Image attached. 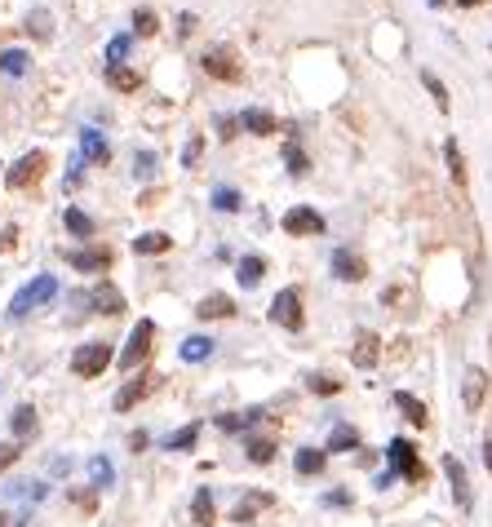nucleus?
<instances>
[{"label": "nucleus", "instance_id": "obj_1", "mask_svg": "<svg viewBox=\"0 0 492 527\" xmlns=\"http://www.w3.org/2000/svg\"><path fill=\"white\" fill-rule=\"evenodd\" d=\"M54 293H58V279L54 275H40V279H32L27 288H18V293H14V302H9V315L23 319L27 310H36L40 302H49Z\"/></svg>", "mask_w": 492, "mask_h": 527}, {"label": "nucleus", "instance_id": "obj_2", "mask_svg": "<svg viewBox=\"0 0 492 527\" xmlns=\"http://www.w3.org/2000/svg\"><path fill=\"white\" fill-rule=\"evenodd\" d=\"M386 474H404V479H426V470H422V461H417V452H413V443L408 439H391V448H386Z\"/></svg>", "mask_w": 492, "mask_h": 527}, {"label": "nucleus", "instance_id": "obj_3", "mask_svg": "<svg viewBox=\"0 0 492 527\" xmlns=\"http://www.w3.org/2000/svg\"><path fill=\"white\" fill-rule=\"evenodd\" d=\"M107 364H111L107 341H89V346H80L76 355H71V372H76V377H102Z\"/></svg>", "mask_w": 492, "mask_h": 527}, {"label": "nucleus", "instance_id": "obj_4", "mask_svg": "<svg viewBox=\"0 0 492 527\" xmlns=\"http://www.w3.org/2000/svg\"><path fill=\"white\" fill-rule=\"evenodd\" d=\"M151 337H156V324H151V319H138V328L129 333V346L120 350V368L125 372L138 368L142 359H147V350H151Z\"/></svg>", "mask_w": 492, "mask_h": 527}, {"label": "nucleus", "instance_id": "obj_5", "mask_svg": "<svg viewBox=\"0 0 492 527\" xmlns=\"http://www.w3.org/2000/svg\"><path fill=\"white\" fill-rule=\"evenodd\" d=\"M271 319L280 328H289V333H297V328H302V293H297V288H284V293H275Z\"/></svg>", "mask_w": 492, "mask_h": 527}, {"label": "nucleus", "instance_id": "obj_6", "mask_svg": "<svg viewBox=\"0 0 492 527\" xmlns=\"http://www.w3.org/2000/svg\"><path fill=\"white\" fill-rule=\"evenodd\" d=\"M284 231L289 235H324V217L315 209H306V204H297V209L284 213Z\"/></svg>", "mask_w": 492, "mask_h": 527}, {"label": "nucleus", "instance_id": "obj_7", "mask_svg": "<svg viewBox=\"0 0 492 527\" xmlns=\"http://www.w3.org/2000/svg\"><path fill=\"white\" fill-rule=\"evenodd\" d=\"M40 173H45V155H40V151H27L23 155V160H18L14 164V169H9V186H14V191H23V186H32L36 178H40Z\"/></svg>", "mask_w": 492, "mask_h": 527}, {"label": "nucleus", "instance_id": "obj_8", "mask_svg": "<svg viewBox=\"0 0 492 527\" xmlns=\"http://www.w3.org/2000/svg\"><path fill=\"white\" fill-rule=\"evenodd\" d=\"M156 386H160V377H156V372H147V377H133L129 386L116 395V412H129L133 403H142V399H147Z\"/></svg>", "mask_w": 492, "mask_h": 527}, {"label": "nucleus", "instance_id": "obj_9", "mask_svg": "<svg viewBox=\"0 0 492 527\" xmlns=\"http://www.w3.org/2000/svg\"><path fill=\"white\" fill-rule=\"evenodd\" d=\"M484 390H488L484 368H466V386H461V403H466V412H479V403H484Z\"/></svg>", "mask_w": 492, "mask_h": 527}, {"label": "nucleus", "instance_id": "obj_10", "mask_svg": "<svg viewBox=\"0 0 492 527\" xmlns=\"http://www.w3.org/2000/svg\"><path fill=\"white\" fill-rule=\"evenodd\" d=\"M89 302H94V310H102V315H120V310H125V293H120L116 284H98L94 293H89Z\"/></svg>", "mask_w": 492, "mask_h": 527}, {"label": "nucleus", "instance_id": "obj_11", "mask_svg": "<svg viewBox=\"0 0 492 527\" xmlns=\"http://www.w3.org/2000/svg\"><path fill=\"white\" fill-rule=\"evenodd\" d=\"M444 474H448V483H453V496H457V505H461V510H470V483H466V465H461L457 457H444Z\"/></svg>", "mask_w": 492, "mask_h": 527}, {"label": "nucleus", "instance_id": "obj_12", "mask_svg": "<svg viewBox=\"0 0 492 527\" xmlns=\"http://www.w3.org/2000/svg\"><path fill=\"white\" fill-rule=\"evenodd\" d=\"M67 262L76 266V271H107L111 253L107 248H80V253H67Z\"/></svg>", "mask_w": 492, "mask_h": 527}, {"label": "nucleus", "instance_id": "obj_13", "mask_svg": "<svg viewBox=\"0 0 492 527\" xmlns=\"http://www.w3.org/2000/svg\"><path fill=\"white\" fill-rule=\"evenodd\" d=\"M204 71H209V76H218V80H235V76H240V67H235V58L227 54V49H209V54H204Z\"/></svg>", "mask_w": 492, "mask_h": 527}, {"label": "nucleus", "instance_id": "obj_14", "mask_svg": "<svg viewBox=\"0 0 492 527\" xmlns=\"http://www.w3.org/2000/svg\"><path fill=\"white\" fill-rule=\"evenodd\" d=\"M240 124H244L249 133H258V138H266V133H275V129H280L271 111H262V107H249V111L240 116Z\"/></svg>", "mask_w": 492, "mask_h": 527}, {"label": "nucleus", "instance_id": "obj_15", "mask_svg": "<svg viewBox=\"0 0 492 527\" xmlns=\"http://www.w3.org/2000/svg\"><path fill=\"white\" fill-rule=\"evenodd\" d=\"M333 275L337 279H364V262L355 253H346V248H337L333 253Z\"/></svg>", "mask_w": 492, "mask_h": 527}, {"label": "nucleus", "instance_id": "obj_16", "mask_svg": "<svg viewBox=\"0 0 492 527\" xmlns=\"http://www.w3.org/2000/svg\"><path fill=\"white\" fill-rule=\"evenodd\" d=\"M377 350H382V341H377V333H360V341H355V368H373L377 364Z\"/></svg>", "mask_w": 492, "mask_h": 527}, {"label": "nucleus", "instance_id": "obj_17", "mask_svg": "<svg viewBox=\"0 0 492 527\" xmlns=\"http://www.w3.org/2000/svg\"><path fill=\"white\" fill-rule=\"evenodd\" d=\"M395 408L404 412V417L413 421V426H426V421H430L426 403H422V399H413V395H408V390H399V395H395Z\"/></svg>", "mask_w": 492, "mask_h": 527}, {"label": "nucleus", "instance_id": "obj_18", "mask_svg": "<svg viewBox=\"0 0 492 527\" xmlns=\"http://www.w3.org/2000/svg\"><path fill=\"white\" fill-rule=\"evenodd\" d=\"M80 151H85L89 164H107V142H102L98 129H85V133H80Z\"/></svg>", "mask_w": 492, "mask_h": 527}, {"label": "nucleus", "instance_id": "obj_19", "mask_svg": "<svg viewBox=\"0 0 492 527\" xmlns=\"http://www.w3.org/2000/svg\"><path fill=\"white\" fill-rule=\"evenodd\" d=\"M196 315L200 319H227V315H235V306H231V297L213 293V297H204V302L196 306Z\"/></svg>", "mask_w": 492, "mask_h": 527}, {"label": "nucleus", "instance_id": "obj_20", "mask_svg": "<svg viewBox=\"0 0 492 527\" xmlns=\"http://www.w3.org/2000/svg\"><path fill=\"white\" fill-rule=\"evenodd\" d=\"M209 355H213V337H187L182 341V359H187V364H204Z\"/></svg>", "mask_w": 492, "mask_h": 527}, {"label": "nucleus", "instance_id": "obj_21", "mask_svg": "<svg viewBox=\"0 0 492 527\" xmlns=\"http://www.w3.org/2000/svg\"><path fill=\"white\" fill-rule=\"evenodd\" d=\"M266 505H271V496H266V492H253V496H244V501L235 505V514H231V519H235V523H249L258 510H266Z\"/></svg>", "mask_w": 492, "mask_h": 527}, {"label": "nucleus", "instance_id": "obj_22", "mask_svg": "<svg viewBox=\"0 0 492 527\" xmlns=\"http://www.w3.org/2000/svg\"><path fill=\"white\" fill-rule=\"evenodd\" d=\"M169 235H160V231H151V235H138L133 240V253H142V257H151V253H169Z\"/></svg>", "mask_w": 492, "mask_h": 527}, {"label": "nucleus", "instance_id": "obj_23", "mask_svg": "<svg viewBox=\"0 0 492 527\" xmlns=\"http://www.w3.org/2000/svg\"><path fill=\"white\" fill-rule=\"evenodd\" d=\"M360 448V434H355L351 426H337L333 434H328V452H351Z\"/></svg>", "mask_w": 492, "mask_h": 527}, {"label": "nucleus", "instance_id": "obj_24", "mask_svg": "<svg viewBox=\"0 0 492 527\" xmlns=\"http://www.w3.org/2000/svg\"><path fill=\"white\" fill-rule=\"evenodd\" d=\"M196 439H200V426L191 421V426H182L178 434H169V439H164V448H169V452H187Z\"/></svg>", "mask_w": 492, "mask_h": 527}, {"label": "nucleus", "instance_id": "obj_25", "mask_svg": "<svg viewBox=\"0 0 492 527\" xmlns=\"http://www.w3.org/2000/svg\"><path fill=\"white\" fill-rule=\"evenodd\" d=\"M9 430H14V439H27V434H36V412L32 408H18L14 417H9Z\"/></svg>", "mask_w": 492, "mask_h": 527}, {"label": "nucleus", "instance_id": "obj_26", "mask_svg": "<svg viewBox=\"0 0 492 527\" xmlns=\"http://www.w3.org/2000/svg\"><path fill=\"white\" fill-rule=\"evenodd\" d=\"M262 271H266V262H262V257H244V262H240V271H235V279H240L244 288H253V284L262 279Z\"/></svg>", "mask_w": 492, "mask_h": 527}, {"label": "nucleus", "instance_id": "obj_27", "mask_svg": "<svg viewBox=\"0 0 492 527\" xmlns=\"http://www.w3.org/2000/svg\"><path fill=\"white\" fill-rule=\"evenodd\" d=\"M293 465H297V474H320V470H324V452L302 448V452L293 457Z\"/></svg>", "mask_w": 492, "mask_h": 527}, {"label": "nucleus", "instance_id": "obj_28", "mask_svg": "<svg viewBox=\"0 0 492 527\" xmlns=\"http://www.w3.org/2000/svg\"><path fill=\"white\" fill-rule=\"evenodd\" d=\"M107 80L116 89H125V93H133V89L142 85V76H138V71H129V67H107Z\"/></svg>", "mask_w": 492, "mask_h": 527}, {"label": "nucleus", "instance_id": "obj_29", "mask_svg": "<svg viewBox=\"0 0 492 527\" xmlns=\"http://www.w3.org/2000/svg\"><path fill=\"white\" fill-rule=\"evenodd\" d=\"M191 514H196V523H200V527H209V523H213V496H209V488H200V492H196V501H191Z\"/></svg>", "mask_w": 492, "mask_h": 527}, {"label": "nucleus", "instance_id": "obj_30", "mask_svg": "<svg viewBox=\"0 0 492 527\" xmlns=\"http://www.w3.org/2000/svg\"><path fill=\"white\" fill-rule=\"evenodd\" d=\"M0 71H5V76H23L27 54H23V49H5V54H0Z\"/></svg>", "mask_w": 492, "mask_h": 527}, {"label": "nucleus", "instance_id": "obj_31", "mask_svg": "<svg viewBox=\"0 0 492 527\" xmlns=\"http://www.w3.org/2000/svg\"><path fill=\"white\" fill-rule=\"evenodd\" d=\"M444 160H448V173H453V182H457V186L466 182V164H461V151H457V142H453V138L444 142Z\"/></svg>", "mask_w": 492, "mask_h": 527}, {"label": "nucleus", "instance_id": "obj_32", "mask_svg": "<svg viewBox=\"0 0 492 527\" xmlns=\"http://www.w3.org/2000/svg\"><path fill=\"white\" fill-rule=\"evenodd\" d=\"M422 85H426L430 93H435V107H439V111H448V89H444V80H439L435 71H422Z\"/></svg>", "mask_w": 492, "mask_h": 527}, {"label": "nucleus", "instance_id": "obj_33", "mask_svg": "<svg viewBox=\"0 0 492 527\" xmlns=\"http://www.w3.org/2000/svg\"><path fill=\"white\" fill-rule=\"evenodd\" d=\"M213 209H222V213H235V209H240V195H235L231 186H218V191H213Z\"/></svg>", "mask_w": 492, "mask_h": 527}, {"label": "nucleus", "instance_id": "obj_34", "mask_svg": "<svg viewBox=\"0 0 492 527\" xmlns=\"http://www.w3.org/2000/svg\"><path fill=\"white\" fill-rule=\"evenodd\" d=\"M284 164H289L293 178H302V173H306V155H302V147H297V142H289V147H284Z\"/></svg>", "mask_w": 492, "mask_h": 527}, {"label": "nucleus", "instance_id": "obj_35", "mask_svg": "<svg viewBox=\"0 0 492 527\" xmlns=\"http://www.w3.org/2000/svg\"><path fill=\"white\" fill-rule=\"evenodd\" d=\"M271 457H275V443H271V439H249V461L266 465Z\"/></svg>", "mask_w": 492, "mask_h": 527}, {"label": "nucleus", "instance_id": "obj_36", "mask_svg": "<svg viewBox=\"0 0 492 527\" xmlns=\"http://www.w3.org/2000/svg\"><path fill=\"white\" fill-rule=\"evenodd\" d=\"M67 231L71 235H94V222H89L80 209H67Z\"/></svg>", "mask_w": 492, "mask_h": 527}, {"label": "nucleus", "instance_id": "obj_37", "mask_svg": "<svg viewBox=\"0 0 492 527\" xmlns=\"http://www.w3.org/2000/svg\"><path fill=\"white\" fill-rule=\"evenodd\" d=\"M156 14H151V9H138V14H133V31H138V36H156Z\"/></svg>", "mask_w": 492, "mask_h": 527}, {"label": "nucleus", "instance_id": "obj_38", "mask_svg": "<svg viewBox=\"0 0 492 527\" xmlns=\"http://www.w3.org/2000/svg\"><path fill=\"white\" fill-rule=\"evenodd\" d=\"M89 479H94L98 488H107V483H111V461H107V457H94V461H89Z\"/></svg>", "mask_w": 492, "mask_h": 527}, {"label": "nucleus", "instance_id": "obj_39", "mask_svg": "<svg viewBox=\"0 0 492 527\" xmlns=\"http://www.w3.org/2000/svg\"><path fill=\"white\" fill-rule=\"evenodd\" d=\"M125 54H129V36H116L107 45V62H111V67H120V62H125Z\"/></svg>", "mask_w": 492, "mask_h": 527}, {"label": "nucleus", "instance_id": "obj_40", "mask_svg": "<svg viewBox=\"0 0 492 527\" xmlns=\"http://www.w3.org/2000/svg\"><path fill=\"white\" fill-rule=\"evenodd\" d=\"M18 452H23L18 443H5V448H0V470H9V465L18 461Z\"/></svg>", "mask_w": 492, "mask_h": 527}, {"label": "nucleus", "instance_id": "obj_41", "mask_svg": "<svg viewBox=\"0 0 492 527\" xmlns=\"http://www.w3.org/2000/svg\"><path fill=\"white\" fill-rule=\"evenodd\" d=\"M36 31V36H49V31H54V23H49V14H32V23H27Z\"/></svg>", "mask_w": 492, "mask_h": 527}, {"label": "nucleus", "instance_id": "obj_42", "mask_svg": "<svg viewBox=\"0 0 492 527\" xmlns=\"http://www.w3.org/2000/svg\"><path fill=\"white\" fill-rule=\"evenodd\" d=\"M311 390H320V395H337V381L333 377H311Z\"/></svg>", "mask_w": 492, "mask_h": 527}, {"label": "nucleus", "instance_id": "obj_43", "mask_svg": "<svg viewBox=\"0 0 492 527\" xmlns=\"http://www.w3.org/2000/svg\"><path fill=\"white\" fill-rule=\"evenodd\" d=\"M235 124H240V120H231V116H227V120H222V129H218V133H222V138H235Z\"/></svg>", "mask_w": 492, "mask_h": 527}, {"label": "nucleus", "instance_id": "obj_44", "mask_svg": "<svg viewBox=\"0 0 492 527\" xmlns=\"http://www.w3.org/2000/svg\"><path fill=\"white\" fill-rule=\"evenodd\" d=\"M484 461H488V470H492V439H488V448H484Z\"/></svg>", "mask_w": 492, "mask_h": 527}, {"label": "nucleus", "instance_id": "obj_45", "mask_svg": "<svg viewBox=\"0 0 492 527\" xmlns=\"http://www.w3.org/2000/svg\"><path fill=\"white\" fill-rule=\"evenodd\" d=\"M457 5H466V9H470V5H479V0H457Z\"/></svg>", "mask_w": 492, "mask_h": 527}]
</instances>
